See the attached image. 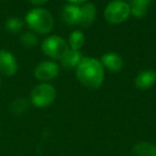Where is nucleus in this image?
Here are the masks:
<instances>
[{
  "label": "nucleus",
  "instance_id": "1",
  "mask_svg": "<svg viewBox=\"0 0 156 156\" xmlns=\"http://www.w3.org/2000/svg\"><path fill=\"white\" fill-rule=\"evenodd\" d=\"M76 76L81 85L89 89H97L104 82V67L94 58H82L76 67Z\"/></svg>",
  "mask_w": 156,
  "mask_h": 156
},
{
  "label": "nucleus",
  "instance_id": "2",
  "mask_svg": "<svg viewBox=\"0 0 156 156\" xmlns=\"http://www.w3.org/2000/svg\"><path fill=\"white\" fill-rule=\"evenodd\" d=\"M26 23L33 32L47 34L54 28V18L47 10L36 8L30 10L26 15Z\"/></svg>",
  "mask_w": 156,
  "mask_h": 156
},
{
  "label": "nucleus",
  "instance_id": "3",
  "mask_svg": "<svg viewBox=\"0 0 156 156\" xmlns=\"http://www.w3.org/2000/svg\"><path fill=\"white\" fill-rule=\"evenodd\" d=\"M131 15L129 4L123 0H113L106 6L104 17L110 25H119L125 21Z\"/></svg>",
  "mask_w": 156,
  "mask_h": 156
},
{
  "label": "nucleus",
  "instance_id": "4",
  "mask_svg": "<svg viewBox=\"0 0 156 156\" xmlns=\"http://www.w3.org/2000/svg\"><path fill=\"white\" fill-rule=\"evenodd\" d=\"M56 99V89L51 84L42 83L34 87L31 90L30 100L36 107L44 108L51 104Z\"/></svg>",
  "mask_w": 156,
  "mask_h": 156
},
{
  "label": "nucleus",
  "instance_id": "5",
  "mask_svg": "<svg viewBox=\"0 0 156 156\" xmlns=\"http://www.w3.org/2000/svg\"><path fill=\"white\" fill-rule=\"evenodd\" d=\"M69 49L70 47L67 41L57 35L48 36L42 43V50H43L44 54L49 56L52 60L60 61Z\"/></svg>",
  "mask_w": 156,
  "mask_h": 156
},
{
  "label": "nucleus",
  "instance_id": "6",
  "mask_svg": "<svg viewBox=\"0 0 156 156\" xmlns=\"http://www.w3.org/2000/svg\"><path fill=\"white\" fill-rule=\"evenodd\" d=\"M59 74V66L58 64L50 61H45V62L40 63L34 69V76L38 80L47 82L51 81Z\"/></svg>",
  "mask_w": 156,
  "mask_h": 156
},
{
  "label": "nucleus",
  "instance_id": "7",
  "mask_svg": "<svg viewBox=\"0 0 156 156\" xmlns=\"http://www.w3.org/2000/svg\"><path fill=\"white\" fill-rule=\"evenodd\" d=\"M17 72L15 56L6 50H0V73L6 76H13Z\"/></svg>",
  "mask_w": 156,
  "mask_h": 156
},
{
  "label": "nucleus",
  "instance_id": "8",
  "mask_svg": "<svg viewBox=\"0 0 156 156\" xmlns=\"http://www.w3.org/2000/svg\"><path fill=\"white\" fill-rule=\"evenodd\" d=\"M156 82V72L153 70H143L139 72L135 79V85L138 89L146 90L155 84Z\"/></svg>",
  "mask_w": 156,
  "mask_h": 156
},
{
  "label": "nucleus",
  "instance_id": "9",
  "mask_svg": "<svg viewBox=\"0 0 156 156\" xmlns=\"http://www.w3.org/2000/svg\"><path fill=\"white\" fill-rule=\"evenodd\" d=\"M101 63H102L104 68H107L108 70L113 72L120 71L123 68V65H124L123 58L115 52H108V53L104 54L102 56Z\"/></svg>",
  "mask_w": 156,
  "mask_h": 156
},
{
  "label": "nucleus",
  "instance_id": "10",
  "mask_svg": "<svg viewBox=\"0 0 156 156\" xmlns=\"http://www.w3.org/2000/svg\"><path fill=\"white\" fill-rule=\"evenodd\" d=\"M62 19L67 25L75 26L79 23L80 19V8L77 4H67L62 9L61 12Z\"/></svg>",
  "mask_w": 156,
  "mask_h": 156
},
{
  "label": "nucleus",
  "instance_id": "11",
  "mask_svg": "<svg viewBox=\"0 0 156 156\" xmlns=\"http://www.w3.org/2000/svg\"><path fill=\"white\" fill-rule=\"evenodd\" d=\"M96 17V9L93 3H85L80 8V19H79V26L87 28L94 23Z\"/></svg>",
  "mask_w": 156,
  "mask_h": 156
},
{
  "label": "nucleus",
  "instance_id": "12",
  "mask_svg": "<svg viewBox=\"0 0 156 156\" xmlns=\"http://www.w3.org/2000/svg\"><path fill=\"white\" fill-rule=\"evenodd\" d=\"M81 58H82V55H81V52L79 50H73L70 48L60 60V63L61 66L65 69H72V68L77 67Z\"/></svg>",
  "mask_w": 156,
  "mask_h": 156
},
{
  "label": "nucleus",
  "instance_id": "13",
  "mask_svg": "<svg viewBox=\"0 0 156 156\" xmlns=\"http://www.w3.org/2000/svg\"><path fill=\"white\" fill-rule=\"evenodd\" d=\"M153 0H131V14L136 18H142L146 15L149 5Z\"/></svg>",
  "mask_w": 156,
  "mask_h": 156
},
{
  "label": "nucleus",
  "instance_id": "14",
  "mask_svg": "<svg viewBox=\"0 0 156 156\" xmlns=\"http://www.w3.org/2000/svg\"><path fill=\"white\" fill-rule=\"evenodd\" d=\"M133 152L136 156H156V146L148 141L138 142L134 146Z\"/></svg>",
  "mask_w": 156,
  "mask_h": 156
},
{
  "label": "nucleus",
  "instance_id": "15",
  "mask_svg": "<svg viewBox=\"0 0 156 156\" xmlns=\"http://www.w3.org/2000/svg\"><path fill=\"white\" fill-rule=\"evenodd\" d=\"M69 47L73 50H79L85 44V35L79 30H75L70 34L69 37Z\"/></svg>",
  "mask_w": 156,
  "mask_h": 156
},
{
  "label": "nucleus",
  "instance_id": "16",
  "mask_svg": "<svg viewBox=\"0 0 156 156\" xmlns=\"http://www.w3.org/2000/svg\"><path fill=\"white\" fill-rule=\"evenodd\" d=\"M28 108H29V101L24 98L16 99L11 105V112L14 115H21V114L26 113Z\"/></svg>",
  "mask_w": 156,
  "mask_h": 156
},
{
  "label": "nucleus",
  "instance_id": "17",
  "mask_svg": "<svg viewBox=\"0 0 156 156\" xmlns=\"http://www.w3.org/2000/svg\"><path fill=\"white\" fill-rule=\"evenodd\" d=\"M24 27V21L21 18L17 17H13L6 20V29L8 32L12 33V34H16L23 29Z\"/></svg>",
  "mask_w": 156,
  "mask_h": 156
},
{
  "label": "nucleus",
  "instance_id": "18",
  "mask_svg": "<svg viewBox=\"0 0 156 156\" xmlns=\"http://www.w3.org/2000/svg\"><path fill=\"white\" fill-rule=\"evenodd\" d=\"M21 43L26 47H33L38 44V38L32 32H25L21 36Z\"/></svg>",
  "mask_w": 156,
  "mask_h": 156
},
{
  "label": "nucleus",
  "instance_id": "19",
  "mask_svg": "<svg viewBox=\"0 0 156 156\" xmlns=\"http://www.w3.org/2000/svg\"><path fill=\"white\" fill-rule=\"evenodd\" d=\"M29 1L34 5H43L46 2H48V0H29Z\"/></svg>",
  "mask_w": 156,
  "mask_h": 156
},
{
  "label": "nucleus",
  "instance_id": "20",
  "mask_svg": "<svg viewBox=\"0 0 156 156\" xmlns=\"http://www.w3.org/2000/svg\"><path fill=\"white\" fill-rule=\"evenodd\" d=\"M67 1H70L72 4H80V3H85L87 0H67Z\"/></svg>",
  "mask_w": 156,
  "mask_h": 156
},
{
  "label": "nucleus",
  "instance_id": "21",
  "mask_svg": "<svg viewBox=\"0 0 156 156\" xmlns=\"http://www.w3.org/2000/svg\"><path fill=\"white\" fill-rule=\"evenodd\" d=\"M0 85H1V82H0Z\"/></svg>",
  "mask_w": 156,
  "mask_h": 156
}]
</instances>
